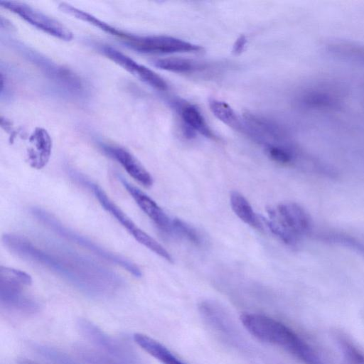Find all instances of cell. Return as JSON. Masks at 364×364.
I'll use <instances>...</instances> for the list:
<instances>
[{"instance_id": "cell-19", "label": "cell", "mask_w": 364, "mask_h": 364, "mask_svg": "<svg viewBox=\"0 0 364 364\" xmlns=\"http://www.w3.org/2000/svg\"><path fill=\"white\" fill-rule=\"evenodd\" d=\"M153 63L159 69L176 73H191L196 68V64L191 60L181 58H160Z\"/></svg>"}, {"instance_id": "cell-17", "label": "cell", "mask_w": 364, "mask_h": 364, "mask_svg": "<svg viewBox=\"0 0 364 364\" xmlns=\"http://www.w3.org/2000/svg\"><path fill=\"white\" fill-rule=\"evenodd\" d=\"M230 201L233 212L241 220L257 230L263 229L262 220L240 193L236 191H232L230 195Z\"/></svg>"}, {"instance_id": "cell-3", "label": "cell", "mask_w": 364, "mask_h": 364, "mask_svg": "<svg viewBox=\"0 0 364 364\" xmlns=\"http://www.w3.org/2000/svg\"><path fill=\"white\" fill-rule=\"evenodd\" d=\"M31 215L41 224L60 237L85 248L92 254L121 267L136 277L141 276L140 269L127 259L110 252L89 238L64 225L54 215L37 207L31 209Z\"/></svg>"}, {"instance_id": "cell-25", "label": "cell", "mask_w": 364, "mask_h": 364, "mask_svg": "<svg viewBox=\"0 0 364 364\" xmlns=\"http://www.w3.org/2000/svg\"><path fill=\"white\" fill-rule=\"evenodd\" d=\"M302 102L305 105L315 107H331L336 105V101L332 97L317 92L306 94L303 96Z\"/></svg>"}, {"instance_id": "cell-24", "label": "cell", "mask_w": 364, "mask_h": 364, "mask_svg": "<svg viewBox=\"0 0 364 364\" xmlns=\"http://www.w3.org/2000/svg\"><path fill=\"white\" fill-rule=\"evenodd\" d=\"M265 151L272 160L279 164H288L291 162L293 159L291 151L286 146L280 144H265Z\"/></svg>"}, {"instance_id": "cell-14", "label": "cell", "mask_w": 364, "mask_h": 364, "mask_svg": "<svg viewBox=\"0 0 364 364\" xmlns=\"http://www.w3.org/2000/svg\"><path fill=\"white\" fill-rule=\"evenodd\" d=\"M180 116L188 136L191 137L195 133H198L205 137L213 138L214 135L203 115L196 106L182 105L180 107Z\"/></svg>"}, {"instance_id": "cell-6", "label": "cell", "mask_w": 364, "mask_h": 364, "mask_svg": "<svg viewBox=\"0 0 364 364\" xmlns=\"http://www.w3.org/2000/svg\"><path fill=\"white\" fill-rule=\"evenodd\" d=\"M77 327L80 333L104 354L122 364H144L129 346L109 336L92 322L80 319Z\"/></svg>"}, {"instance_id": "cell-8", "label": "cell", "mask_w": 364, "mask_h": 364, "mask_svg": "<svg viewBox=\"0 0 364 364\" xmlns=\"http://www.w3.org/2000/svg\"><path fill=\"white\" fill-rule=\"evenodd\" d=\"M124 42L136 51L150 54L199 52L203 49L198 45L164 35H132L131 38Z\"/></svg>"}, {"instance_id": "cell-5", "label": "cell", "mask_w": 364, "mask_h": 364, "mask_svg": "<svg viewBox=\"0 0 364 364\" xmlns=\"http://www.w3.org/2000/svg\"><path fill=\"white\" fill-rule=\"evenodd\" d=\"M86 185L92 190L102 207L113 216L138 242L164 259L173 262V258L169 252L156 240L136 226V225L110 200L101 187L90 181L86 182Z\"/></svg>"}, {"instance_id": "cell-16", "label": "cell", "mask_w": 364, "mask_h": 364, "mask_svg": "<svg viewBox=\"0 0 364 364\" xmlns=\"http://www.w3.org/2000/svg\"><path fill=\"white\" fill-rule=\"evenodd\" d=\"M58 9L63 13H65L82 21L87 22L91 25L101 29L105 33L120 38L124 41L128 40L132 36V34L127 33L120 29L113 27L97 18V17L92 16V14L75 6H73L67 3H60L58 4Z\"/></svg>"}, {"instance_id": "cell-4", "label": "cell", "mask_w": 364, "mask_h": 364, "mask_svg": "<svg viewBox=\"0 0 364 364\" xmlns=\"http://www.w3.org/2000/svg\"><path fill=\"white\" fill-rule=\"evenodd\" d=\"M32 283L31 277L19 269L0 267V303L6 309L33 314L38 309L35 300L23 292V287Z\"/></svg>"}, {"instance_id": "cell-10", "label": "cell", "mask_w": 364, "mask_h": 364, "mask_svg": "<svg viewBox=\"0 0 364 364\" xmlns=\"http://www.w3.org/2000/svg\"><path fill=\"white\" fill-rule=\"evenodd\" d=\"M100 50L107 58L153 88L160 91L168 89V84L163 77L121 51L109 46H102Z\"/></svg>"}, {"instance_id": "cell-18", "label": "cell", "mask_w": 364, "mask_h": 364, "mask_svg": "<svg viewBox=\"0 0 364 364\" xmlns=\"http://www.w3.org/2000/svg\"><path fill=\"white\" fill-rule=\"evenodd\" d=\"M210 109L220 121L237 130L243 129V125L233 109L225 102L212 99L209 101Z\"/></svg>"}, {"instance_id": "cell-7", "label": "cell", "mask_w": 364, "mask_h": 364, "mask_svg": "<svg viewBox=\"0 0 364 364\" xmlns=\"http://www.w3.org/2000/svg\"><path fill=\"white\" fill-rule=\"evenodd\" d=\"M0 4L29 24L55 38L65 41H70L73 38V33L61 22L25 3L1 1Z\"/></svg>"}, {"instance_id": "cell-21", "label": "cell", "mask_w": 364, "mask_h": 364, "mask_svg": "<svg viewBox=\"0 0 364 364\" xmlns=\"http://www.w3.org/2000/svg\"><path fill=\"white\" fill-rule=\"evenodd\" d=\"M76 353L87 364H122L102 352L85 346H77Z\"/></svg>"}, {"instance_id": "cell-28", "label": "cell", "mask_w": 364, "mask_h": 364, "mask_svg": "<svg viewBox=\"0 0 364 364\" xmlns=\"http://www.w3.org/2000/svg\"><path fill=\"white\" fill-rule=\"evenodd\" d=\"M18 364H38V363H36L33 362L31 360H21L20 361H18Z\"/></svg>"}, {"instance_id": "cell-13", "label": "cell", "mask_w": 364, "mask_h": 364, "mask_svg": "<svg viewBox=\"0 0 364 364\" xmlns=\"http://www.w3.org/2000/svg\"><path fill=\"white\" fill-rule=\"evenodd\" d=\"M52 151V139L46 129L36 127L28 139L26 159L29 165L41 169L48 164Z\"/></svg>"}, {"instance_id": "cell-22", "label": "cell", "mask_w": 364, "mask_h": 364, "mask_svg": "<svg viewBox=\"0 0 364 364\" xmlns=\"http://www.w3.org/2000/svg\"><path fill=\"white\" fill-rule=\"evenodd\" d=\"M35 350L47 360L55 364H80L72 359L65 353L51 347L38 345L34 347Z\"/></svg>"}, {"instance_id": "cell-12", "label": "cell", "mask_w": 364, "mask_h": 364, "mask_svg": "<svg viewBox=\"0 0 364 364\" xmlns=\"http://www.w3.org/2000/svg\"><path fill=\"white\" fill-rule=\"evenodd\" d=\"M103 150L117 161L126 172L135 181L145 187L153 184V178L138 159L124 148L117 146H103Z\"/></svg>"}, {"instance_id": "cell-15", "label": "cell", "mask_w": 364, "mask_h": 364, "mask_svg": "<svg viewBox=\"0 0 364 364\" xmlns=\"http://www.w3.org/2000/svg\"><path fill=\"white\" fill-rule=\"evenodd\" d=\"M133 339L141 349L162 364H186L164 345L146 335L136 333Z\"/></svg>"}, {"instance_id": "cell-20", "label": "cell", "mask_w": 364, "mask_h": 364, "mask_svg": "<svg viewBox=\"0 0 364 364\" xmlns=\"http://www.w3.org/2000/svg\"><path fill=\"white\" fill-rule=\"evenodd\" d=\"M172 229L176 234L195 245L199 246L203 243V237L200 232L195 228L179 218L172 220Z\"/></svg>"}, {"instance_id": "cell-2", "label": "cell", "mask_w": 364, "mask_h": 364, "mask_svg": "<svg viewBox=\"0 0 364 364\" xmlns=\"http://www.w3.org/2000/svg\"><path fill=\"white\" fill-rule=\"evenodd\" d=\"M245 328L255 338L284 349L305 364H325L314 350L285 324L265 315L240 316Z\"/></svg>"}, {"instance_id": "cell-23", "label": "cell", "mask_w": 364, "mask_h": 364, "mask_svg": "<svg viewBox=\"0 0 364 364\" xmlns=\"http://www.w3.org/2000/svg\"><path fill=\"white\" fill-rule=\"evenodd\" d=\"M330 50L336 55L351 58L364 64V48L348 44H333Z\"/></svg>"}, {"instance_id": "cell-9", "label": "cell", "mask_w": 364, "mask_h": 364, "mask_svg": "<svg viewBox=\"0 0 364 364\" xmlns=\"http://www.w3.org/2000/svg\"><path fill=\"white\" fill-rule=\"evenodd\" d=\"M269 220L298 239L310 228V220L304 210L295 203H282L267 209Z\"/></svg>"}, {"instance_id": "cell-26", "label": "cell", "mask_w": 364, "mask_h": 364, "mask_svg": "<svg viewBox=\"0 0 364 364\" xmlns=\"http://www.w3.org/2000/svg\"><path fill=\"white\" fill-rule=\"evenodd\" d=\"M342 353L348 364H364V355L349 342L340 341Z\"/></svg>"}, {"instance_id": "cell-1", "label": "cell", "mask_w": 364, "mask_h": 364, "mask_svg": "<svg viewBox=\"0 0 364 364\" xmlns=\"http://www.w3.org/2000/svg\"><path fill=\"white\" fill-rule=\"evenodd\" d=\"M2 242L13 255L51 271L90 296H107L122 284L113 271L68 250L39 246L14 233L4 234Z\"/></svg>"}, {"instance_id": "cell-27", "label": "cell", "mask_w": 364, "mask_h": 364, "mask_svg": "<svg viewBox=\"0 0 364 364\" xmlns=\"http://www.w3.org/2000/svg\"><path fill=\"white\" fill-rule=\"evenodd\" d=\"M247 43L245 36H240L235 41L232 46V52L235 55H239L243 52Z\"/></svg>"}, {"instance_id": "cell-11", "label": "cell", "mask_w": 364, "mask_h": 364, "mask_svg": "<svg viewBox=\"0 0 364 364\" xmlns=\"http://www.w3.org/2000/svg\"><path fill=\"white\" fill-rule=\"evenodd\" d=\"M118 179L136 205L154 223L158 228L166 233L173 232L172 220H170L166 213L152 198L129 183L124 177L118 176Z\"/></svg>"}]
</instances>
